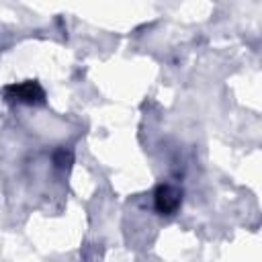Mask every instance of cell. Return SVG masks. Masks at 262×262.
<instances>
[{
    "label": "cell",
    "mask_w": 262,
    "mask_h": 262,
    "mask_svg": "<svg viewBox=\"0 0 262 262\" xmlns=\"http://www.w3.org/2000/svg\"><path fill=\"white\" fill-rule=\"evenodd\" d=\"M178 203H180V192L178 190H174L172 186H162L160 188V192H158V207H160V211L170 213V211H174L178 207Z\"/></svg>",
    "instance_id": "1"
}]
</instances>
